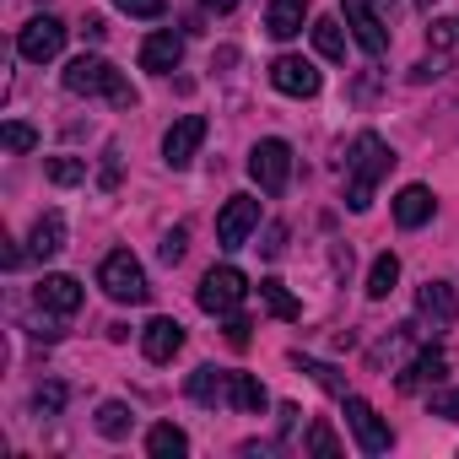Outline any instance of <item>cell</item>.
<instances>
[{
	"label": "cell",
	"mask_w": 459,
	"mask_h": 459,
	"mask_svg": "<svg viewBox=\"0 0 459 459\" xmlns=\"http://www.w3.org/2000/svg\"><path fill=\"white\" fill-rule=\"evenodd\" d=\"M389 168H394L389 141L378 130H362L351 141V157H346V205L351 211H368L373 205V189H378V178H389Z\"/></svg>",
	"instance_id": "6da1fadb"
},
{
	"label": "cell",
	"mask_w": 459,
	"mask_h": 459,
	"mask_svg": "<svg viewBox=\"0 0 459 459\" xmlns=\"http://www.w3.org/2000/svg\"><path fill=\"white\" fill-rule=\"evenodd\" d=\"M65 92H76V98H108L114 108H135V87L103 60V55H76L71 65H65Z\"/></svg>",
	"instance_id": "7a4b0ae2"
},
{
	"label": "cell",
	"mask_w": 459,
	"mask_h": 459,
	"mask_svg": "<svg viewBox=\"0 0 459 459\" xmlns=\"http://www.w3.org/2000/svg\"><path fill=\"white\" fill-rule=\"evenodd\" d=\"M98 287H103L114 303H146V298H152V287H146V271H141V260H135L130 249H114V255H103V265H98Z\"/></svg>",
	"instance_id": "3957f363"
},
{
	"label": "cell",
	"mask_w": 459,
	"mask_h": 459,
	"mask_svg": "<svg viewBox=\"0 0 459 459\" xmlns=\"http://www.w3.org/2000/svg\"><path fill=\"white\" fill-rule=\"evenodd\" d=\"M244 298H249V276H244L238 265H211L205 281H200V292H195V303H200L205 314H216V319L238 314Z\"/></svg>",
	"instance_id": "277c9868"
},
{
	"label": "cell",
	"mask_w": 459,
	"mask_h": 459,
	"mask_svg": "<svg viewBox=\"0 0 459 459\" xmlns=\"http://www.w3.org/2000/svg\"><path fill=\"white\" fill-rule=\"evenodd\" d=\"M249 178L265 189V195H287L292 184V146L281 135H265L255 152H249Z\"/></svg>",
	"instance_id": "5b68a950"
},
{
	"label": "cell",
	"mask_w": 459,
	"mask_h": 459,
	"mask_svg": "<svg viewBox=\"0 0 459 459\" xmlns=\"http://www.w3.org/2000/svg\"><path fill=\"white\" fill-rule=\"evenodd\" d=\"M346 427H351V437H357L362 454H389V443H394L389 421H384L362 394H346Z\"/></svg>",
	"instance_id": "8992f818"
},
{
	"label": "cell",
	"mask_w": 459,
	"mask_h": 459,
	"mask_svg": "<svg viewBox=\"0 0 459 459\" xmlns=\"http://www.w3.org/2000/svg\"><path fill=\"white\" fill-rule=\"evenodd\" d=\"M341 17H346L357 49H362L368 60H384V55H389V33H384V22H378V12H373V0H341Z\"/></svg>",
	"instance_id": "52a82bcc"
},
{
	"label": "cell",
	"mask_w": 459,
	"mask_h": 459,
	"mask_svg": "<svg viewBox=\"0 0 459 459\" xmlns=\"http://www.w3.org/2000/svg\"><path fill=\"white\" fill-rule=\"evenodd\" d=\"M255 227H260V200L255 195H233L221 205V216H216V244L221 249H244Z\"/></svg>",
	"instance_id": "ba28073f"
},
{
	"label": "cell",
	"mask_w": 459,
	"mask_h": 459,
	"mask_svg": "<svg viewBox=\"0 0 459 459\" xmlns=\"http://www.w3.org/2000/svg\"><path fill=\"white\" fill-rule=\"evenodd\" d=\"M65 33H71V28H65L60 17H33V22L17 33V55L33 60V65H44V60H55V55L65 49Z\"/></svg>",
	"instance_id": "9c48e42d"
},
{
	"label": "cell",
	"mask_w": 459,
	"mask_h": 459,
	"mask_svg": "<svg viewBox=\"0 0 459 459\" xmlns=\"http://www.w3.org/2000/svg\"><path fill=\"white\" fill-rule=\"evenodd\" d=\"M271 87L287 92V98H314V92L325 87V76H319L303 55H281V60H271Z\"/></svg>",
	"instance_id": "30bf717a"
},
{
	"label": "cell",
	"mask_w": 459,
	"mask_h": 459,
	"mask_svg": "<svg viewBox=\"0 0 459 459\" xmlns=\"http://www.w3.org/2000/svg\"><path fill=\"white\" fill-rule=\"evenodd\" d=\"M200 141H205V119L200 114H184V119H173V130L162 135V162L178 173V168H189L195 162V152H200Z\"/></svg>",
	"instance_id": "8fae6325"
},
{
	"label": "cell",
	"mask_w": 459,
	"mask_h": 459,
	"mask_svg": "<svg viewBox=\"0 0 459 459\" xmlns=\"http://www.w3.org/2000/svg\"><path fill=\"white\" fill-rule=\"evenodd\" d=\"M33 303H39L44 314H55V319H71V314L82 308V281H76V276H44V281L33 287Z\"/></svg>",
	"instance_id": "7c38bea8"
},
{
	"label": "cell",
	"mask_w": 459,
	"mask_h": 459,
	"mask_svg": "<svg viewBox=\"0 0 459 459\" xmlns=\"http://www.w3.org/2000/svg\"><path fill=\"white\" fill-rule=\"evenodd\" d=\"M416 308H421V319H427L432 330H454V325H459V298H454L448 281H421Z\"/></svg>",
	"instance_id": "4fadbf2b"
},
{
	"label": "cell",
	"mask_w": 459,
	"mask_h": 459,
	"mask_svg": "<svg viewBox=\"0 0 459 459\" xmlns=\"http://www.w3.org/2000/svg\"><path fill=\"white\" fill-rule=\"evenodd\" d=\"M141 351H146V362H173L178 351H184V325L178 319H152L146 330H141Z\"/></svg>",
	"instance_id": "5bb4252c"
},
{
	"label": "cell",
	"mask_w": 459,
	"mask_h": 459,
	"mask_svg": "<svg viewBox=\"0 0 459 459\" xmlns=\"http://www.w3.org/2000/svg\"><path fill=\"white\" fill-rule=\"evenodd\" d=\"M443 373H448V357H443L437 346H421V351L411 357V368H405V373L394 378V389H400V394H416V389H427V384H437Z\"/></svg>",
	"instance_id": "9a60e30c"
},
{
	"label": "cell",
	"mask_w": 459,
	"mask_h": 459,
	"mask_svg": "<svg viewBox=\"0 0 459 459\" xmlns=\"http://www.w3.org/2000/svg\"><path fill=\"white\" fill-rule=\"evenodd\" d=\"M432 211H437V200H432V189L427 184H405L400 195H394V221L405 227H421V221H432Z\"/></svg>",
	"instance_id": "2e32d148"
},
{
	"label": "cell",
	"mask_w": 459,
	"mask_h": 459,
	"mask_svg": "<svg viewBox=\"0 0 459 459\" xmlns=\"http://www.w3.org/2000/svg\"><path fill=\"white\" fill-rule=\"evenodd\" d=\"M60 249H65V216L60 211H44L33 221V233H28V255L33 260H55Z\"/></svg>",
	"instance_id": "e0dca14e"
},
{
	"label": "cell",
	"mask_w": 459,
	"mask_h": 459,
	"mask_svg": "<svg viewBox=\"0 0 459 459\" xmlns=\"http://www.w3.org/2000/svg\"><path fill=\"white\" fill-rule=\"evenodd\" d=\"M178 60H184V39H178V33H152V39L141 44V71L168 76V71H178Z\"/></svg>",
	"instance_id": "ac0fdd59"
},
{
	"label": "cell",
	"mask_w": 459,
	"mask_h": 459,
	"mask_svg": "<svg viewBox=\"0 0 459 459\" xmlns=\"http://www.w3.org/2000/svg\"><path fill=\"white\" fill-rule=\"evenodd\" d=\"M227 400H233L244 416H265V405H271V394H265V384L255 373H227Z\"/></svg>",
	"instance_id": "d6986e66"
},
{
	"label": "cell",
	"mask_w": 459,
	"mask_h": 459,
	"mask_svg": "<svg viewBox=\"0 0 459 459\" xmlns=\"http://www.w3.org/2000/svg\"><path fill=\"white\" fill-rule=\"evenodd\" d=\"M303 22H308V0H271V12H265L271 39H298Z\"/></svg>",
	"instance_id": "ffe728a7"
},
{
	"label": "cell",
	"mask_w": 459,
	"mask_h": 459,
	"mask_svg": "<svg viewBox=\"0 0 459 459\" xmlns=\"http://www.w3.org/2000/svg\"><path fill=\"white\" fill-rule=\"evenodd\" d=\"M146 454H152V459H184V454H189V437H184V427H173V421H157V427L146 432Z\"/></svg>",
	"instance_id": "44dd1931"
},
{
	"label": "cell",
	"mask_w": 459,
	"mask_h": 459,
	"mask_svg": "<svg viewBox=\"0 0 459 459\" xmlns=\"http://www.w3.org/2000/svg\"><path fill=\"white\" fill-rule=\"evenodd\" d=\"M184 389H189L195 405H221V400H227V373H216V368H195Z\"/></svg>",
	"instance_id": "7402d4cb"
},
{
	"label": "cell",
	"mask_w": 459,
	"mask_h": 459,
	"mask_svg": "<svg viewBox=\"0 0 459 459\" xmlns=\"http://www.w3.org/2000/svg\"><path fill=\"white\" fill-rule=\"evenodd\" d=\"M260 303H265L276 319H287V325H292V319H303V303H298V298L287 292V281H276V276H265V281H260Z\"/></svg>",
	"instance_id": "603a6c76"
},
{
	"label": "cell",
	"mask_w": 459,
	"mask_h": 459,
	"mask_svg": "<svg viewBox=\"0 0 459 459\" xmlns=\"http://www.w3.org/2000/svg\"><path fill=\"white\" fill-rule=\"evenodd\" d=\"M292 368H303L319 389H330V394H341L346 400V373L341 368H330V362H314V357H303V351H292Z\"/></svg>",
	"instance_id": "cb8c5ba5"
},
{
	"label": "cell",
	"mask_w": 459,
	"mask_h": 459,
	"mask_svg": "<svg viewBox=\"0 0 459 459\" xmlns=\"http://www.w3.org/2000/svg\"><path fill=\"white\" fill-rule=\"evenodd\" d=\"M314 49H319L325 60H346V28H341L335 17H319V22H314Z\"/></svg>",
	"instance_id": "d4e9b609"
},
{
	"label": "cell",
	"mask_w": 459,
	"mask_h": 459,
	"mask_svg": "<svg viewBox=\"0 0 459 459\" xmlns=\"http://www.w3.org/2000/svg\"><path fill=\"white\" fill-rule=\"evenodd\" d=\"M130 427H135V411H130L125 400H103V405H98V432H103V437H125Z\"/></svg>",
	"instance_id": "484cf974"
},
{
	"label": "cell",
	"mask_w": 459,
	"mask_h": 459,
	"mask_svg": "<svg viewBox=\"0 0 459 459\" xmlns=\"http://www.w3.org/2000/svg\"><path fill=\"white\" fill-rule=\"evenodd\" d=\"M394 281H400V260H394V255H378L373 271H368V298H389Z\"/></svg>",
	"instance_id": "4316f807"
},
{
	"label": "cell",
	"mask_w": 459,
	"mask_h": 459,
	"mask_svg": "<svg viewBox=\"0 0 459 459\" xmlns=\"http://www.w3.org/2000/svg\"><path fill=\"white\" fill-rule=\"evenodd\" d=\"M303 448H308L314 459H341V437H335V427H330V421H314Z\"/></svg>",
	"instance_id": "83f0119b"
},
{
	"label": "cell",
	"mask_w": 459,
	"mask_h": 459,
	"mask_svg": "<svg viewBox=\"0 0 459 459\" xmlns=\"http://www.w3.org/2000/svg\"><path fill=\"white\" fill-rule=\"evenodd\" d=\"M44 173H49V184H65V189H71V184L87 178V162H82V157H49Z\"/></svg>",
	"instance_id": "f1b7e54d"
},
{
	"label": "cell",
	"mask_w": 459,
	"mask_h": 459,
	"mask_svg": "<svg viewBox=\"0 0 459 459\" xmlns=\"http://www.w3.org/2000/svg\"><path fill=\"white\" fill-rule=\"evenodd\" d=\"M427 44H432V55H448V49H459V17H437V22L427 28Z\"/></svg>",
	"instance_id": "f546056e"
},
{
	"label": "cell",
	"mask_w": 459,
	"mask_h": 459,
	"mask_svg": "<svg viewBox=\"0 0 459 459\" xmlns=\"http://www.w3.org/2000/svg\"><path fill=\"white\" fill-rule=\"evenodd\" d=\"M0 141H6V152H33V146H39V130L22 125V119H12L6 130H0Z\"/></svg>",
	"instance_id": "4dcf8cb0"
},
{
	"label": "cell",
	"mask_w": 459,
	"mask_h": 459,
	"mask_svg": "<svg viewBox=\"0 0 459 459\" xmlns=\"http://www.w3.org/2000/svg\"><path fill=\"white\" fill-rule=\"evenodd\" d=\"M33 411H39V416H60V411H65V384H39Z\"/></svg>",
	"instance_id": "1f68e13d"
},
{
	"label": "cell",
	"mask_w": 459,
	"mask_h": 459,
	"mask_svg": "<svg viewBox=\"0 0 459 459\" xmlns=\"http://www.w3.org/2000/svg\"><path fill=\"white\" fill-rule=\"evenodd\" d=\"M184 249H189V233H184V227H173V233H162V244H157L162 265H178V260H184Z\"/></svg>",
	"instance_id": "d6a6232c"
},
{
	"label": "cell",
	"mask_w": 459,
	"mask_h": 459,
	"mask_svg": "<svg viewBox=\"0 0 459 459\" xmlns=\"http://www.w3.org/2000/svg\"><path fill=\"white\" fill-rule=\"evenodd\" d=\"M255 341V325L244 319V314H227V346H233V351H244Z\"/></svg>",
	"instance_id": "836d02e7"
},
{
	"label": "cell",
	"mask_w": 459,
	"mask_h": 459,
	"mask_svg": "<svg viewBox=\"0 0 459 459\" xmlns=\"http://www.w3.org/2000/svg\"><path fill=\"white\" fill-rule=\"evenodd\" d=\"M427 411H432V416L459 421V389H437V394H427Z\"/></svg>",
	"instance_id": "e575fe53"
},
{
	"label": "cell",
	"mask_w": 459,
	"mask_h": 459,
	"mask_svg": "<svg viewBox=\"0 0 459 459\" xmlns=\"http://www.w3.org/2000/svg\"><path fill=\"white\" fill-rule=\"evenodd\" d=\"M114 6H119L125 17H146V22H152V17L168 12V0H114Z\"/></svg>",
	"instance_id": "d590c367"
},
{
	"label": "cell",
	"mask_w": 459,
	"mask_h": 459,
	"mask_svg": "<svg viewBox=\"0 0 459 459\" xmlns=\"http://www.w3.org/2000/svg\"><path fill=\"white\" fill-rule=\"evenodd\" d=\"M260 249H265L271 260H276V255L287 249V227H281V221H271V227H265V244H260Z\"/></svg>",
	"instance_id": "8d00e7d4"
},
{
	"label": "cell",
	"mask_w": 459,
	"mask_h": 459,
	"mask_svg": "<svg viewBox=\"0 0 459 459\" xmlns=\"http://www.w3.org/2000/svg\"><path fill=\"white\" fill-rule=\"evenodd\" d=\"M103 184H108V189L119 184V146H108V152H103Z\"/></svg>",
	"instance_id": "74e56055"
},
{
	"label": "cell",
	"mask_w": 459,
	"mask_h": 459,
	"mask_svg": "<svg viewBox=\"0 0 459 459\" xmlns=\"http://www.w3.org/2000/svg\"><path fill=\"white\" fill-rule=\"evenodd\" d=\"M103 33H108V22H103V17H87V22H82V39H87V44H98Z\"/></svg>",
	"instance_id": "f35d334b"
},
{
	"label": "cell",
	"mask_w": 459,
	"mask_h": 459,
	"mask_svg": "<svg viewBox=\"0 0 459 459\" xmlns=\"http://www.w3.org/2000/svg\"><path fill=\"white\" fill-rule=\"evenodd\" d=\"M200 6H205V12H216V17H227V12L238 6V0H200Z\"/></svg>",
	"instance_id": "ab89813d"
},
{
	"label": "cell",
	"mask_w": 459,
	"mask_h": 459,
	"mask_svg": "<svg viewBox=\"0 0 459 459\" xmlns=\"http://www.w3.org/2000/svg\"><path fill=\"white\" fill-rule=\"evenodd\" d=\"M416 6H421V12H432V0H416Z\"/></svg>",
	"instance_id": "60d3db41"
}]
</instances>
